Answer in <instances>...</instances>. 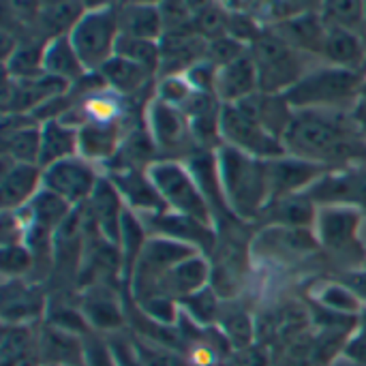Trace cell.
Masks as SVG:
<instances>
[{"label":"cell","mask_w":366,"mask_h":366,"mask_svg":"<svg viewBox=\"0 0 366 366\" xmlns=\"http://www.w3.org/2000/svg\"><path fill=\"white\" fill-rule=\"evenodd\" d=\"M283 144L287 154L328 169L366 157L365 131L347 109H296Z\"/></svg>","instance_id":"cell-1"},{"label":"cell","mask_w":366,"mask_h":366,"mask_svg":"<svg viewBox=\"0 0 366 366\" xmlns=\"http://www.w3.org/2000/svg\"><path fill=\"white\" fill-rule=\"evenodd\" d=\"M223 195L238 221H257L272 199L268 161L240 152L227 144L217 148Z\"/></svg>","instance_id":"cell-2"},{"label":"cell","mask_w":366,"mask_h":366,"mask_svg":"<svg viewBox=\"0 0 366 366\" xmlns=\"http://www.w3.org/2000/svg\"><path fill=\"white\" fill-rule=\"evenodd\" d=\"M365 71H352L328 62H317L285 99L294 109H352L365 88Z\"/></svg>","instance_id":"cell-3"},{"label":"cell","mask_w":366,"mask_h":366,"mask_svg":"<svg viewBox=\"0 0 366 366\" xmlns=\"http://www.w3.org/2000/svg\"><path fill=\"white\" fill-rule=\"evenodd\" d=\"M249 54L255 62L259 90L270 94H285L296 81H300L317 62V58L292 47L270 26L264 28L249 45Z\"/></svg>","instance_id":"cell-4"},{"label":"cell","mask_w":366,"mask_h":366,"mask_svg":"<svg viewBox=\"0 0 366 366\" xmlns=\"http://www.w3.org/2000/svg\"><path fill=\"white\" fill-rule=\"evenodd\" d=\"M148 174L157 191L161 193L167 210L217 225L212 206L208 204L187 163L174 159H159L148 167Z\"/></svg>","instance_id":"cell-5"},{"label":"cell","mask_w":366,"mask_h":366,"mask_svg":"<svg viewBox=\"0 0 366 366\" xmlns=\"http://www.w3.org/2000/svg\"><path fill=\"white\" fill-rule=\"evenodd\" d=\"M118 36V4L88 9L69 34L88 73L101 71V66L116 56Z\"/></svg>","instance_id":"cell-6"},{"label":"cell","mask_w":366,"mask_h":366,"mask_svg":"<svg viewBox=\"0 0 366 366\" xmlns=\"http://www.w3.org/2000/svg\"><path fill=\"white\" fill-rule=\"evenodd\" d=\"M221 139L223 144L264 161H272L287 154L283 139L268 131L255 116H251L240 105L221 107Z\"/></svg>","instance_id":"cell-7"},{"label":"cell","mask_w":366,"mask_h":366,"mask_svg":"<svg viewBox=\"0 0 366 366\" xmlns=\"http://www.w3.org/2000/svg\"><path fill=\"white\" fill-rule=\"evenodd\" d=\"M146 129L154 142L159 159L178 161V157H191L199 150L184 112L157 97H152L146 107Z\"/></svg>","instance_id":"cell-8"},{"label":"cell","mask_w":366,"mask_h":366,"mask_svg":"<svg viewBox=\"0 0 366 366\" xmlns=\"http://www.w3.org/2000/svg\"><path fill=\"white\" fill-rule=\"evenodd\" d=\"M99 180L97 165L79 154L43 169V189L62 197L73 208L84 206L92 197Z\"/></svg>","instance_id":"cell-9"},{"label":"cell","mask_w":366,"mask_h":366,"mask_svg":"<svg viewBox=\"0 0 366 366\" xmlns=\"http://www.w3.org/2000/svg\"><path fill=\"white\" fill-rule=\"evenodd\" d=\"M365 210L352 204H322L317 208L315 234L328 251H350L362 234Z\"/></svg>","instance_id":"cell-10"},{"label":"cell","mask_w":366,"mask_h":366,"mask_svg":"<svg viewBox=\"0 0 366 366\" xmlns=\"http://www.w3.org/2000/svg\"><path fill=\"white\" fill-rule=\"evenodd\" d=\"M71 88V84L51 77V75H39L28 79H15L6 75L4 90H2V109L4 114H36L43 105H47L51 99L64 94Z\"/></svg>","instance_id":"cell-11"},{"label":"cell","mask_w":366,"mask_h":366,"mask_svg":"<svg viewBox=\"0 0 366 366\" xmlns=\"http://www.w3.org/2000/svg\"><path fill=\"white\" fill-rule=\"evenodd\" d=\"M142 221L150 236H163V238L184 242L204 255L206 253L210 255L219 242L214 225L172 212V210H165L159 214H146V217H142Z\"/></svg>","instance_id":"cell-12"},{"label":"cell","mask_w":366,"mask_h":366,"mask_svg":"<svg viewBox=\"0 0 366 366\" xmlns=\"http://www.w3.org/2000/svg\"><path fill=\"white\" fill-rule=\"evenodd\" d=\"M107 178L120 193L124 206L139 217L165 212L167 206L157 191L148 169L142 167H114L107 169Z\"/></svg>","instance_id":"cell-13"},{"label":"cell","mask_w":366,"mask_h":366,"mask_svg":"<svg viewBox=\"0 0 366 366\" xmlns=\"http://www.w3.org/2000/svg\"><path fill=\"white\" fill-rule=\"evenodd\" d=\"M41 122L30 114H4L2 161L39 165Z\"/></svg>","instance_id":"cell-14"},{"label":"cell","mask_w":366,"mask_h":366,"mask_svg":"<svg viewBox=\"0 0 366 366\" xmlns=\"http://www.w3.org/2000/svg\"><path fill=\"white\" fill-rule=\"evenodd\" d=\"M47 298L39 285L26 279H4L2 283V324H41L47 313Z\"/></svg>","instance_id":"cell-15"},{"label":"cell","mask_w":366,"mask_h":366,"mask_svg":"<svg viewBox=\"0 0 366 366\" xmlns=\"http://www.w3.org/2000/svg\"><path fill=\"white\" fill-rule=\"evenodd\" d=\"M283 41L292 47L322 60V51L328 36V21L324 19L322 11H305L279 19L270 26Z\"/></svg>","instance_id":"cell-16"},{"label":"cell","mask_w":366,"mask_h":366,"mask_svg":"<svg viewBox=\"0 0 366 366\" xmlns=\"http://www.w3.org/2000/svg\"><path fill=\"white\" fill-rule=\"evenodd\" d=\"M43 189V167L28 163L2 161L0 176V202L2 212L24 210Z\"/></svg>","instance_id":"cell-17"},{"label":"cell","mask_w":366,"mask_h":366,"mask_svg":"<svg viewBox=\"0 0 366 366\" xmlns=\"http://www.w3.org/2000/svg\"><path fill=\"white\" fill-rule=\"evenodd\" d=\"M270 167V189L272 199L294 193H307L320 178H324L330 169L292 154L268 161ZM270 199V202H272Z\"/></svg>","instance_id":"cell-18"},{"label":"cell","mask_w":366,"mask_h":366,"mask_svg":"<svg viewBox=\"0 0 366 366\" xmlns=\"http://www.w3.org/2000/svg\"><path fill=\"white\" fill-rule=\"evenodd\" d=\"M86 212L94 225V229L112 244L118 247L120 242V232H122V219L127 212V206L120 197V193L116 191V187L112 184V180L107 176H101L92 197L84 204Z\"/></svg>","instance_id":"cell-19"},{"label":"cell","mask_w":366,"mask_h":366,"mask_svg":"<svg viewBox=\"0 0 366 366\" xmlns=\"http://www.w3.org/2000/svg\"><path fill=\"white\" fill-rule=\"evenodd\" d=\"M212 279V266L204 253H195L180 264H176L157 285V292L152 296H167L174 300H184L193 296L195 292L210 285Z\"/></svg>","instance_id":"cell-20"},{"label":"cell","mask_w":366,"mask_h":366,"mask_svg":"<svg viewBox=\"0 0 366 366\" xmlns=\"http://www.w3.org/2000/svg\"><path fill=\"white\" fill-rule=\"evenodd\" d=\"M255 92H259V77H257V69L249 51L223 66H217L214 97L223 105L240 103Z\"/></svg>","instance_id":"cell-21"},{"label":"cell","mask_w":366,"mask_h":366,"mask_svg":"<svg viewBox=\"0 0 366 366\" xmlns=\"http://www.w3.org/2000/svg\"><path fill=\"white\" fill-rule=\"evenodd\" d=\"M124 122H86L79 127V157L90 163H112L129 131Z\"/></svg>","instance_id":"cell-22"},{"label":"cell","mask_w":366,"mask_h":366,"mask_svg":"<svg viewBox=\"0 0 366 366\" xmlns=\"http://www.w3.org/2000/svg\"><path fill=\"white\" fill-rule=\"evenodd\" d=\"M39 347L43 365H77L86 362V337L43 322L39 326Z\"/></svg>","instance_id":"cell-23"},{"label":"cell","mask_w":366,"mask_h":366,"mask_svg":"<svg viewBox=\"0 0 366 366\" xmlns=\"http://www.w3.org/2000/svg\"><path fill=\"white\" fill-rule=\"evenodd\" d=\"M39 326L41 324H2L0 366H43Z\"/></svg>","instance_id":"cell-24"},{"label":"cell","mask_w":366,"mask_h":366,"mask_svg":"<svg viewBox=\"0 0 366 366\" xmlns=\"http://www.w3.org/2000/svg\"><path fill=\"white\" fill-rule=\"evenodd\" d=\"M322 62L352 69V71H365L366 64V41L362 32L341 28V26H328L326 45L322 51Z\"/></svg>","instance_id":"cell-25"},{"label":"cell","mask_w":366,"mask_h":366,"mask_svg":"<svg viewBox=\"0 0 366 366\" xmlns=\"http://www.w3.org/2000/svg\"><path fill=\"white\" fill-rule=\"evenodd\" d=\"M79 154V129L64 122L62 118H51L41 122V159L39 165L45 169L54 163Z\"/></svg>","instance_id":"cell-26"},{"label":"cell","mask_w":366,"mask_h":366,"mask_svg":"<svg viewBox=\"0 0 366 366\" xmlns=\"http://www.w3.org/2000/svg\"><path fill=\"white\" fill-rule=\"evenodd\" d=\"M79 309L92 330L112 335L122 326V305L107 285H90L84 292Z\"/></svg>","instance_id":"cell-27"},{"label":"cell","mask_w":366,"mask_h":366,"mask_svg":"<svg viewBox=\"0 0 366 366\" xmlns=\"http://www.w3.org/2000/svg\"><path fill=\"white\" fill-rule=\"evenodd\" d=\"M97 73L103 77V81L109 90H114L116 94H120L124 99H133V97L142 94L157 77L148 69H144L122 56H114Z\"/></svg>","instance_id":"cell-28"},{"label":"cell","mask_w":366,"mask_h":366,"mask_svg":"<svg viewBox=\"0 0 366 366\" xmlns=\"http://www.w3.org/2000/svg\"><path fill=\"white\" fill-rule=\"evenodd\" d=\"M88 11L84 0H62L45 4L30 36H36L41 41H51L56 36H66L75 28V24L81 19V15Z\"/></svg>","instance_id":"cell-29"},{"label":"cell","mask_w":366,"mask_h":366,"mask_svg":"<svg viewBox=\"0 0 366 366\" xmlns=\"http://www.w3.org/2000/svg\"><path fill=\"white\" fill-rule=\"evenodd\" d=\"M118 26L120 34L161 41L165 28L159 4L148 2H120L118 4Z\"/></svg>","instance_id":"cell-30"},{"label":"cell","mask_w":366,"mask_h":366,"mask_svg":"<svg viewBox=\"0 0 366 366\" xmlns=\"http://www.w3.org/2000/svg\"><path fill=\"white\" fill-rule=\"evenodd\" d=\"M317 208L320 206L307 193H294L272 199L262 212V219L281 227H309L315 225Z\"/></svg>","instance_id":"cell-31"},{"label":"cell","mask_w":366,"mask_h":366,"mask_svg":"<svg viewBox=\"0 0 366 366\" xmlns=\"http://www.w3.org/2000/svg\"><path fill=\"white\" fill-rule=\"evenodd\" d=\"M43 69L47 75L58 77L66 84L79 81L88 71L77 56L69 34L66 36H56L45 43V54H43Z\"/></svg>","instance_id":"cell-32"},{"label":"cell","mask_w":366,"mask_h":366,"mask_svg":"<svg viewBox=\"0 0 366 366\" xmlns=\"http://www.w3.org/2000/svg\"><path fill=\"white\" fill-rule=\"evenodd\" d=\"M45 43L36 36H24L15 51L4 60V71L9 77L15 79H28V77H39L45 75L43 69V54H45Z\"/></svg>","instance_id":"cell-33"},{"label":"cell","mask_w":366,"mask_h":366,"mask_svg":"<svg viewBox=\"0 0 366 366\" xmlns=\"http://www.w3.org/2000/svg\"><path fill=\"white\" fill-rule=\"evenodd\" d=\"M116 56H122V58L148 69L152 75H159V71H161V41L120 34L118 45H116Z\"/></svg>","instance_id":"cell-34"},{"label":"cell","mask_w":366,"mask_h":366,"mask_svg":"<svg viewBox=\"0 0 366 366\" xmlns=\"http://www.w3.org/2000/svg\"><path fill=\"white\" fill-rule=\"evenodd\" d=\"M322 15L328 26H341L365 34L366 0H324Z\"/></svg>","instance_id":"cell-35"},{"label":"cell","mask_w":366,"mask_h":366,"mask_svg":"<svg viewBox=\"0 0 366 366\" xmlns=\"http://www.w3.org/2000/svg\"><path fill=\"white\" fill-rule=\"evenodd\" d=\"M43 6L45 0H2L4 26L19 32L21 36H30Z\"/></svg>","instance_id":"cell-36"},{"label":"cell","mask_w":366,"mask_h":366,"mask_svg":"<svg viewBox=\"0 0 366 366\" xmlns=\"http://www.w3.org/2000/svg\"><path fill=\"white\" fill-rule=\"evenodd\" d=\"M36 259L24 240L2 244V274L4 279H26L34 272Z\"/></svg>","instance_id":"cell-37"},{"label":"cell","mask_w":366,"mask_h":366,"mask_svg":"<svg viewBox=\"0 0 366 366\" xmlns=\"http://www.w3.org/2000/svg\"><path fill=\"white\" fill-rule=\"evenodd\" d=\"M131 341H133L139 362L144 366H191L189 358H182L176 350L163 343H157L144 337H135Z\"/></svg>","instance_id":"cell-38"},{"label":"cell","mask_w":366,"mask_h":366,"mask_svg":"<svg viewBox=\"0 0 366 366\" xmlns=\"http://www.w3.org/2000/svg\"><path fill=\"white\" fill-rule=\"evenodd\" d=\"M217 296L219 294L208 285V287L195 292L193 296L180 300V309H184L195 324H210L219 315V300H217Z\"/></svg>","instance_id":"cell-39"},{"label":"cell","mask_w":366,"mask_h":366,"mask_svg":"<svg viewBox=\"0 0 366 366\" xmlns=\"http://www.w3.org/2000/svg\"><path fill=\"white\" fill-rule=\"evenodd\" d=\"M317 300L322 307L335 311V313H358L362 309V302L354 296V292L350 287H345L341 281L335 283H326L322 287V292L317 294Z\"/></svg>","instance_id":"cell-40"},{"label":"cell","mask_w":366,"mask_h":366,"mask_svg":"<svg viewBox=\"0 0 366 366\" xmlns=\"http://www.w3.org/2000/svg\"><path fill=\"white\" fill-rule=\"evenodd\" d=\"M221 326L227 335V341H232L238 347H244L251 341V322L244 313H229L221 320Z\"/></svg>","instance_id":"cell-41"},{"label":"cell","mask_w":366,"mask_h":366,"mask_svg":"<svg viewBox=\"0 0 366 366\" xmlns=\"http://www.w3.org/2000/svg\"><path fill=\"white\" fill-rule=\"evenodd\" d=\"M109 347H112V354L116 358V366H144L139 362L137 354H135V347H133V341L131 339H124L120 335H112L109 339Z\"/></svg>","instance_id":"cell-42"},{"label":"cell","mask_w":366,"mask_h":366,"mask_svg":"<svg viewBox=\"0 0 366 366\" xmlns=\"http://www.w3.org/2000/svg\"><path fill=\"white\" fill-rule=\"evenodd\" d=\"M341 283L354 292V296L366 305V266L365 268H350L341 274Z\"/></svg>","instance_id":"cell-43"},{"label":"cell","mask_w":366,"mask_h":366,"mask_svg":"<svg viewBox=\"0 0 366 366\" xmlns=\"http://www.w3.org/2000/svg\"><path fill=\"white\" fill-rule=\"evenodd\" d=\"M345 358H350L356 365L366 366V324L360 328V332L347 341L345 347Z\"/></svg>","instance_id":"cell-44"},{"label":"cell","mask_w":366,"mask_h":366,"mask_svg":"<svg viewBox=\"0 0 366 366\" xmlns=\"http://www.w3.org/2000/svg\"><path fill=\"white\" fill-rule=\"evenodd\" d=\"M182 2H184V4H187V9L193 13V19H195L199 13L208 11L210 6L219 4V0H182Z\"/></svg>","instance_id":"cell-45"},{"label":"cell","mask_w":366,"mask_h":366,"mask_svg":"<svg viewBox=\"0 0 366 366\" xmlns=\"http://www.w3.org/2000/svg\"><path fill=\"white\" fill-rule=\"evenodd\" d=\"M122 0H84V4L88 9H99V6H116L120 4Z\"/></svg>","instance_id":"cell-46"},{"label":"cell","mask_w":366,"mask_h":366,"mask_svg":"<svg viewBox=\"0 0 366 366\" xmlns=\"http://www.w3.org/2000/svg\"><path fill=\"white\" fill-rule=\"evenodd\" d=\"M122 2H148V4H159L161 0H122Z\"/></svg>","instance_id":"cell-47"},{"label":"cell","mask_w":366,"mask_h":366,"mask_svg":"<svg viewBox=\"0 0 366 366\" xmlns=\"http://www.w3.org/2000/svg\"><path fill=\"white\" fill-rule=\"evenodd\" d=\"M51 2H62V0H45V4H51Z\"/></svg>","instance_id":"cell-48"},{"label":"cell","mask_w":366,"mask_h":366,"mask_svg":"<svg viewBox=\"0 0 366 366\" xmlns=\"http://www.w3.org/2000/svg\"><path fill=\"white\" fill-rule=\"evenodd\" d=\"M43 366H77V365H43Z\"/></svg>","instance_id":"cell-49"}]
</instances>
